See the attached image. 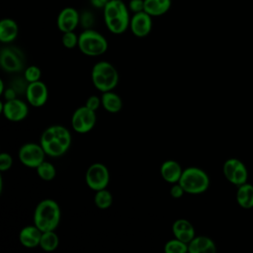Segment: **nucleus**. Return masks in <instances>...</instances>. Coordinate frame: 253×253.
<instances>
[{
  "mask_svg": "<svg viewBox=\"0 0 253 253\" xmlns=\"http://www.w3.org/2000/svg\"><path fill=\"white\" fill-rule=\"evenodd\" d=\"M24 77L29 83L39 81L41 80V77H42V70L37 65L28 66L24 70Z\"/></svg>",
  "mask_w": 253,
  "mask_h": 253,
  "instance_id": "obj_28",
  "label": "nucleus"
},
{
  "mask_svg": "<svg viewBox=\"0 0 253 253\" xmlns=\"http://www.w3.org/2000/svg\"><path fill=\"white\" fill-rule=\"evenodd\" d=\"M184 194H186V193H185L183 187L179 183L172 184V186L170 188V196L173 199H180L184 196Z\"/></svg>",
  "mask_w": 253,
  "mask_h": 253,
  "instance_id": "obj_33",
  "label": "nucleus"
},
{
  "mask_svg": "<svg viewBox=\"0 0 253 253\" xmlns=\"http://www.w3.org/2000/svg\"><path fill=\"white\" fill-rule=\"evenodd\" d=\"M237 204L242 209H252L253 208V185L249 183H244L238 186L236 192Z\"/></svg>",
  "mask_w": 253,
  "mask_h": 253,
  "instance_id": "obj_22",
  "label": "nucleus"
},
{
  "mask_svg": "<svg viewBox=\"0 0 253 253\" xmlns=\"http://www.w3.org/2000/svg\"><path fill=\"white\" fill-rule=\"evenodd\" d=\"M28 84H29V82L25 79V77L23 79L22 78H17L16 80L13 81L11 87H13L17 91V93L20 94V93H23V92L25 93L26 92Z\"/></svg>",
  "mask_w": 253,
  "mask_h": 253,
  "instance_id": "obj_32",
  "label": "nucleus"
},
{
  "mask_svg": "<svg viewBox=\"0 0 253 253\" xmlns=\"http://www.w3.org/2000/svg\"><path fill=\"white\" fill-rule=\"evenodd\" d=\"M13 165V157L7 153V152H2L0 154V171L4 172L9 170Z\"/></svg>",
  "mask_w": 253,
  "mask_h": 253,
  "instance_id": "obj_30",
  "label": "nucleus"
},
{
  "mask_svg": "<svg viewBox=\"0 0 253 253\" xmlns=\"http://www.w3.org/2000/svg\"><path fill=\"white\" fill-rule=\"evenodd\" d=\"M94 204L100 210H107L113 205V195L106 189H102L95 192Z\"/></svg>",
  "mask_w": 253,
  "mask_h": 253,
  "instance_id": "obj_25",
  "label": "nucleus"
},
{
  "mask_svg": "<svg viewBox=\"0 0 253 253\" xmlns=\"http://www.w3.org/2000/svg\"><path fill=\"white\" fill-rule=\"evenodd\" d=\"M222 172L225 179L235 185L240 186L247 182L248 171L245 164L237 158H228L222 166Z\"/></svg>",
  "mask_w": 253,
  "mask_h": 253,
  "instance_id": "obj_11",
  "label": "nucleus"
},
{
  "mask_svg": "<svg viewBox=\"0 0 253 253\" xmlns=\"http://www.w3.org/2000/svg\"><path fill=\"white\" fill-rule=\"evenodd\" d=\"M78 39L79 37H77V35L73 31L66 32V33H63L61 42L66 48L70 49V48H74L75 46H78Z\"/></svg>",
  "mask_w": 253,
  "mask_h": 253,
  "instance_id": "obj_29",
  "label": "nucleus"
},
{
  "mask_svg": "<svg viewBox=\"0 0 253 253\" xmlns=\"http://www.w3.org/2000/svg\"><path fill=\"white\" fill-rule=\"evenodd\" d=\"M38 176L43 181H51L56 176V169L54 165L48 161H42L36 168Z\"/></svg>",
  "mask_w": 253,
  "mask_h": 253,
  "instance_id": "obj_26",
  "label": "nucleus"
},
{
  "mask_svg": "<svg viewBox=\"0 0 253 253\" xmlns=\"http://www.w3.org/2000/svg\"><path fill=\"white\" fill-rule=\"evenodd\" d=\"M216 246L213 240L205 235H196L188 244L190 253H214Z\"/></svg>",
  "mask_w": 253,
  "mask_h": 253,
  "instance_id": "obj_19",
  "label": "nucleus"
},
{
  "mask_svg": "<svg viewBox=\"0 0 253 253\" xmlns=\"http://www.w3.org/2000/svg\"><path fill=\"white\" fill-rule=\"evenodd\" d=\"M182 166L175 160L169 159L164 161L160 166V174L163 180L169 184L178 183L183 173Z\"/></svg>",
  "mask_w": 253,
  "mask_h": 253,
  "instance_id": "obj_18",
  "label": "nucleus"
},
{
  "mask_svg": "<svg viewBox=\"0 0 253 253\" xmlns=\"http://www.w3.org/2000/svg\"><path fill=\"white\" fill-rule=\"evenodd\" d=\"M42 231L35 224L24 226L19 232V241L26 248H36L40 246Z\"/></svg>",
  "mask_w": 253,
  "mask_h": 253,
  "instance_id": "obj_17",
  "label": "nucleus"
},
{
  "mask_svg": "<svg viewBox=\"0 0 253 253\" xmlns=\"http://www.w3.org/2000/svg\"><path fill=\"white\" fill-rule=\"evenodd\" d=\"M129 28L131 30V33L135 37H146L150 33L152 28L151 16L147 14L145 11L134 13L132 18L130 19Z\"/></svg>",
  "mask_w": 253,
  "mask_h": 253,
  "instance_id": "obj_14",
  "label": "nucleus"
},
{
  "mask_svg": "<svg viewBox=\"0 0 253 253\" xmlns=\"http://www.w3.org/2000/svg\"><path fill=\"white\" fill-rule=\"evenodd\" d=\"M186 194L200 195L205 193L210 187V177L203 169L190 166L183 170L178 182Z\"/></svg>",
  "mask_w": 253,
  "mask_h": 253,
  "instance_id": "obj_5",
  "label": "nucleus"
},
{
  "mask_svg": "<svg viewBox=\"0 0 253 253\" xmlns=\"http://www.w3.org/2000/svg\"><path fill=\"white\" fill-rule=\"evenodd\" d=\"M102 106L103 108L111 114L119 113L123 108V101L122 98L113 91H108L102 93L101 96Z\"/></svg>",
  "mask_w": 253,
  "mask_h": 253,
  "instance_id": "obj_20",
  "label": "nucleus"
},
{
  "mask_svg": "<svg viewBox=\"0 0 253 253\" xmlns=\"http://www.w3.org/2000/svg\"><path fill=\"white\" fill-rule=\"evenodd\" d=\"M172 233L174 237L189 244L196 236L195 228L190 220L186 218H178L172 224Z\"/></svg>",
  "mask_w": 253,
  "mask_h": 253,
  "instance_id": "obj_16",
  "label": "nucleus"
},
{
  "mask_svg": "<svg viewBox=\"0 0 253 253\" xmlns=\"http://www.w3.org/2000/svg\"><path fill=\"white\" fill-rule=\"evenodd\" d=\"M45 152L41 145V143L36 142H27L23 144L18 153L20 162L28 167L36 169L42 161H44Z\"/></svg>",
  "mask_w": 253,
  "mask_h": 253,
  "instance_id": "obj_10",
  "label": "nucleus"
},
{
  "mask_svg": "<svg viewBox=\"0 0 253 253\" xmlns=\"http://www.w3.org/2000/svg\"><path fill=\"white\" fill-rule=\"evenodd\" d=\"M82 24H83V26L84 27H86V28H89L90 26H91V24H92V16H91V14H89V13H85L83 16H82Z\"/></svg>",
  "mask_w": 253,
  "mask_h": 253,
  "instance_id": "obj_36",
  "label": "nucleus"
},
{
  "mask_svg": "<svg viewBox=\"0 0 253 253\" xmlns=\"http://www.w3.org/2000/svg\"><path fill=\"white\" fill-rule=\"evenodd\" d=\"M18 25L12 19H3L0 22V41L5 43L13 42L18 36Z\"/></svg>",
  "mask_w": 253,
  "mask_h": 253,
  "instance_id": "obj_21",
  "label": "nucleus"
},
{
  "mask_svg": "<svg viewBox=\"0 0 253 253\" xmlns=\"http://www.w3.org/2000/svg\"><path fill=\"white\" fill-rule=\"evenodd\" d=\"M96 122V112L90 110L85 105L77 108L71 116V126L78 133L89 132L94 128Z\"/></svg>",
  "mask_w": 253,
  "mask_h": 253,
  "instance_id": "obj_9",
  "label": "nucleus"
},
{
  "mask_svg": "<svg viewBox=\"0 0 253 253\" xmlns=\"http://www.w3.org/2000/svg\"><path fill=\"white\" fill-rule=\"evenodd\" d=\"M0 65L1 68L6 72H20L24 69L25 66V55L18 47H3L0 51Z\"/></svg>",
  "mask_w": 253,
  "mask_h": 253,
  "instance_id": "obj_8",
  "label": "nucleus"
},
{
  "mask_svg": "<svg viewBox=\"0 0 253 253\" xmlns=\"http://www.w3.org/2000/svg\"><path fill=\"white\" fill-rule=\"evenodd\" d=\"M59 205L52 199L42 200L34 211V224L42 231L55 230L60 222Z\"/></svg>",
  "mask_w": 253,
  "mask_h": 253,
  "instance_id": "obj_2",
  "label": "nucleus"
},
{
  "mask_svg": "<svg viewBox=\"0 0 253 253\" xmlns=\"http://www.w3.org/2000/svg\"><path fill=\"white\" fill-rule=\"evenodd\" d=\"M3 97L5 99V101H10V100H13V99H16L17 98V91L13 88V87H8L5 89V91L3 92Z\"/></svg>",
  "mask_w": 253,
  "mask_h": 253,
  "instance_id": "obj_35",
  "label": "nucleus"
},
{
  "mask_svg": "<svg viewBox=\"0 0 253 253\" xmlns=\"http://www.w3.org/2000/svg\"><path fill=\"white\" fill-rule=\"evenodd\" d=\"M1 113L8 121L18 123L27 118L29 114V107L26 102L16 98L10 101L1 102Z\"/></svg>",
  "mask_w": 253,
  "mask_h": 253,
  "instance_id": "obj_12",
  "label": "nucleus"
},
{
  "mask_svg": "<svg viewBox=\"0 0 253 253\" xmlns=\"http://www.w3.org/2000/svg\"><path fill=\"white\" fill-rule=\"evenodd\" d=\"M59 245V238L56 234L55 230H48L42 231L40 247L45 252H52L54 251Z\"/></svg>",
  "mask_w": 253,
  "mask_h": 253,
  "instance_id": "obj_24",
  "label": "nucleus"
},
{
  "mask_svg": "<svg viewBox=\"0 0 253 253\" xmlns=\"http://www.w3.org/2000/svg\"><path fill=\"white\" fill-rule=\"evenodd\" d=\"M27 102L35 107H42L48 99V88L42 81L39 80L28 84V87L25 92Z\"/></svg>",
  "mask_w": 253,
  "mask_h": 253,
  "instance_id": "obj_13",
  "label": "nucleus"
},
{
  "mask_svg": "<svg viewBox=\"0 0 253 253\" xmlns=\"http://www.w3.org/2000/svg\"><path fill=\"white\" fill-rule=\"evenodd\" d=\"M79 23L78 12L70 7L64 8L57 17V27L62 33L72 32Z\"/></svg>",
  "mask_w": 253,
  "mask_h": 253,
  "instance_id": "obj_15",
  "label": "nucleus"
},
{
  "mask_svg": "<svg viewBox=\"0 0 253 253\" xmlns=\"http://www.w3.org/2000/svg\"><path fill=\"white\" fill-rule=\"evenodd\" d=\"M3 191V178L0 176V192Z\"/></svg>",
  "mask_w": 253,
  "mask_h": 253,
  "instance_id": "obj_39",
  "label": "nucleus"
},
{
  "mask_svg": "<svg viewBox=\"0 0 253 253\" xmlns=\"http://www.w3.org/2000/svg\"><path fill=\"white\" fill-rule=\"evenodd\" d=\"M72 141L70 131L63 126L54 125L46 127L40 138L46 155L50 157L62 156L70 147Z\"/></svg>",
  "mask_w": 253,
  "mask_h": 253,
  "instance_id": "obj_1",
  "label": "nucleus"
},
{
  "mask_svg": "<svg viewBox=\"0 0 253 253\" xmlns=\"http://www.w3.org/2000/svg\"><path fill=\"white\" fill-rule=\"evenodd\" d=\"M101 105H102L101 98H99L98 96H95V95H92V96L88 97L86 102H85V106L87 108H89L90 110L95 111V112L100 108Z\"/></svg>",
  "mask_w": 253,
  "mask_h": 253,
  "instance_id": "obj_31",
  "label": "nucleus"
},
{
  "mask_svg": "<svg viewBox=\"0 0 253 253\" xmlns=\"http://www.w3.org/2000/svg\"><path fill=\"white\" fill-rule=\"evenodd\" d=\"M171 5V0H144V11L150 16L165 14Z\"/></svg>",
  "mask_w": 253,
  "mask_h": 253,
  "instance_id": "obj_23",
  "label": "nucleus"
},
{
  "mask_svg": "<svg viewBox=\"0 0 253 253\" xmlns=\"http://www.w3.org/2000/svg\"><path fill=\"white\" fill-rule=\"evenodd\" d=\"M164 252L165 253H187L188 244L174 237L173 239L168 240L164 244Z\"/></svg>",
  "mask_w": 253,
  "mask_h": 253,
  "instance_id": "obj_27",
  "label": "nucleus"
},
{
  "mask_svg": "<svg viewBox=\"0 0 253 253\" xmlns=\"http://www.w3.org/2000/svg\"><path fill=\"white\" fill-rule=\"evenodd\" d=\"M129 9L134 13L144 11V0H130Z\"/></svg>",
  "mask_w": 253,
  "mask_h": 253,
  "instance_id": "obj_34",
  "label": "nucleus"
},
{
  "mask_svg": "<svg viewBox=\"0 0 253 253\" xmlns=\"http://www.w3.org/2000/svg\"><path fill=\"white\" fill-rule=\"evenodd\" d=\"M5 85H4V81L2 79H0V94H3V92L5 91Z\"/></svg>",
  "mask_w": 253,
  "mask_h": 253,
  "instance_id": "obj_38",
  "label": "nucleus"
},
{
  "mask_svg": "<svg viewBox=\"0 0 253 253\" xmlns=\"http://www.w3.org/2000/svg\"><path fill=\"white\" fill-rule=\"evenodd\" d=\"M91 80L94 87L100 92L113 91L120 80L117 68L109 61H98L91 70Z\"/></svg>",
  "mask_w": 253,
  "mask_h": 253,
  "instance_id": "obj_4",
  "label": "nucleus"
},
{
  "mask_svg": "<svg viewBox=\"0 0 253 253\" xmlns=\"http://www.w3.org/2000/svg\"><path fill=\"white\" fill-rule=\"evenodd\" d=\"M78 47L87 56H99L108 49V42L100 33L86 29L79 35Z\"/></svg>",
  "mask_w": 253,
  "mask_h": 253,
  "instance_id": "obj_6",
  "label": "nucleus"
},
{
  "mask_svg": "<svg viewBox=\"0 0 253 253\" xmlns=\"http://www.w3.org/2000/svg\"><path fill=\"white\" fill-rule=\"evenodd\" d=\"M103 9L108 30L116 35L125 33L129 26L130 19L124 2L122 0H110Z\"/></svg>",
  "mask_w": 253,
  "mask_h": 253,
  "instance_id": "obj_3",
  "label": "nucleus"
},
{
  "mask_svg": "<svg viewBox=\"0 0 253 253\" xmlns=\"http://www.w3.org/2000/svg\"><path fill=\"white\" fill-rule=\"evenodd\" d=\"M85 182L94 192L106 189L110 182V172L108 167L100 162L91 164L86 170Z\"/></svg>",
  "mask_w": 253,
  "mask_h": 253,
  "instance_id": "obj_7",
  "label": "nucleus"
},
{
  "mask_svg": "<svg viewBox=\"0 0 253 253\" xmlns=\"http://www.w3.org/2000/svg\"><path fill=\"white\" fill-rule=\"evenodd\" d=\"M109 1L110 0H91V3L97 8H104Z\"/></svg>",
  "mask_w": 253,
  "mask_h": 253,
  "instance_id": "obj_37",
  "label": "nucleus"
}]
</instances>
